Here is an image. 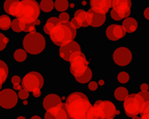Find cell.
<instances>
[{"label":"cell","instance_id":"6da1fadb","mask_svg":"<svg viewBox=\"0 0 149 119\" xmlns=\"http://www.w3.org/2000/svg\"><path fill=\"white\" fill-rule=\"evenodd\" d=\"M64 107L68 113L69 118L86 119L88 111L93 106L84 93L76 91L67 97Z\"/></svg>","mask_w":149,"mask_h":119},{"label":"cell","instance_id":"7a4b0ae2","mask_svg":"<svg viewBox=\"0 0 149 119\" xmlns=\"http://www.w3.org/2000/svg\"><path fill=\"white\" fill-rule=\"evenodd\" d=\"M51 37L52 41L58 45L62 46L64 44L68 42L73 41V39L76 36V29L73 28L70 22L67 23H61L60 22L55 28L48 34Z\"/></svg>","mask_w":149,"mask_h":119},{"label":"cell","instance_id":"3957f363","mask_svg":"<svg viewBox=\"0 0 149 119\" xmlns=\"http://www.w3.org/2000/svg\"><path fill=\"white\" fill-rule=\"evenodd\" d=\"M23 47L26 53L36 55L44 51L46 45L45 38L40 33H29L23 38Z\"/></svg>","mask_w":149,"mask_h":119},{"label":"cell","instance_id":"277c9868","mask_svg":"<svg viewBox=\"0 0 149 119\" xmlns=\"http://www.w3.org/2000/svg\"><path fill=\"white\" fill-rule=\"evenodd\" d=\"M44 84V79L40 73L32 71L27 73L22 79V86L29 93H33L34 97H39L40 89Z\"/></svg>","mask_w":149,"mask_h":119},{"label":"cell","instance_id":"5b68a950","mask_svg":"<svg viewBox=\"0 0 149 119\" xmlns=\"http://www.w3.org/2000/svg\"><path fill=\"white\" fill-rule=\"evenodd\" d=\"M40 13V7L36 1L23 0L21 1V10L18 19L24 23H35L38 20Z\"/></svg>","mask_w":149,"mask_h":119},{"label":"cell","instance_id":"8992f818","mask_svg":"<svg viewBox=\"0 0 149 119\" xmlns=\"http://www.w3.org/2000/svg\"><path fill=\"white\" fill-rule=\"evenodd\" d=\"M88 69V62L86 55L82 53L77 55L70 61V72L74 76V78L80 77L81 75H84Z\"/></svg>","mask_w":149,"mask_h":119},{"label":"cell","instance_id":"52a82bcc","mask_svg":"<svg viewBox=\"0 0 149 119\" xmlns=\"http://www.w3.org/2000/svg\"><path fill=\"white\" fill-rule=\"evenodd\" d=\"M141 108H142V103L139 99L138 93L129 95V97L123 102V109H125V114L132 118L140 114Z\"/></svg>","mask_w":149,"mask_h":119},{"label":"cell","instance_id":"ba28073f","mask_svg":"<svg viewBox=\"0 0 149 119\" xmlns=\"http://www.w3.org/2000/svg\"><path fill=\"white\" fill-rule=\"evenodd\" d=\"M81 53V49L79 44L77 42H75L74 40L68 43L64 44L62 46H60L59 49V55L65 61H69L70 62L71 59L74 57H76L77 55Z\"/></svg>","mask_w":149,"mask_h":119},{"label":"cell","instance_id":"9c48e42d","mask_svg":"<svg viewBox=\"0 0 149 119\" xmlns=\"http://www.w3.org/2000/svg\"><path fill=\"white\" fill-rule=\"evenodd\" d=\"M112 59L118 66H127L133 59V53L127 47L119 46L112 53Z\"/></svg>","mask_w":149,"mask_h":119},{"label":"cell","instance_id":"30bf717a","mask_svg":"<svg viewBox=\"0 0 149 119\" xmlns=\"http://www.w3.org/2000/svg\"><path fill=\"white\" fill-rule=\"evenodd\" d=\"M19 95L10 88H5L0 91V107L4 109H11L18 103Z\"/></svg>","mask_w":149,"mask_h":119},{"label":"cell","instance_id":"8fae6325","mask_svg":"<svg viewBox=\"0 0 149 119\" xmlns=\"http://www.w3.org/2000/svg\"><path fill=\"white\" fill-rule=\"evenodd\" d=\"M132 2L129 0H115L112 1V10L117 13L120 20L130 18Z\"/></svg>","mask_w":149,"mask_h":119},{"label":"cell","instance_id":"7c38bea8","mask_svg":"<svg viewBox=\"0 0 149 119\" xmlns=\"http://www.w3.org/2000/svg\"><path fill=\"white\" fill-rule=\"evenodd\" d=\"M94 107L98 108L99 110L101 111V113L103 114L104 118H113L114 115L118 114V111L116 110L114 104L110 101H97L94 104Z\"/></svg>","mask_w":149,"mask_h":119},{"label":"cell","instance_id":"4fadbf2b","mask_svg":"<svg viewBox=\"0 0 149 119\" xmlns=\"http://www.w3.org/2000/svg\"><path fill=\"white\" fill-rule=\"evenodd\" d=\"M106 37L108 38L111 41H117L120 38L125 37V31L123 30V28L119 25L113 24L108 26V28L106 29L105 31Z\"/></svg>","mask_w":149,"mask_h":119},{"label":"cell","instance_id":"5bb4252c","mask_svg":"<svg viewBox=\"0 0 149 119\" xmlns=\"http://www.w3.org/2000/svg\"><path fill=\"white\" fill-rule=\"evenodd\" d=\"M91 9L95 12L106 15L110 7H112V1L110 0H93L90 2Z\"/></svg>","mask_w":149,"mask_h":119},{"label":"cell","instance_id":"9a60e30c","mask_svg":"<svg viewBox=\"0 0 149 119\" xmlns=\"http://www.w3.org/2000/svg\"><path fill=\"white\" fill-rule=\"evenodd\" d=\"M44 119H69V116L64 105H62L46 111L44 114Z\"/></svg>","mask_w":149,"mask_h":119},{"label":"cell","instance_id":"2e32d148","mask_svg":"<svg viewBox=\"0 0 149 119\" xmlns=\"http://www.w3.org/2000/svg\"><path fill=\"white\" fill-rule=\"evenodd\" d=\"M62 105H63L62 99L58 95H56V93L47 95L43 99V102H42V106H43V108L46 111L51 110L53 108H56V107L62 106Z\"/></svg>","mask_w":149,"mask_h":119},{"label":"cell","instance_id":"e0dca14e","mask_svg":"<svg viewBox=\"0 0 149 119\" xmlns=\"http://www.w3.org/2000/svg\"><path fill=\"white\" fill-rule=\"evenodd\" d=\"M4 10L7 15H10V16L18 18L21 10V1L7 0L4 2Z\"/></svg>","mask_w":149,"mask_h":119},{"label":"cell","instance_id":"ac0fdd59","mask_svg":"<svg viewBox=\"0 0 149 119\" xmlns=\"http://www.w3.org/2000/svg\"><path fill=\"white\" fill-rule=\"evenodd\" d=\"M88 12V18H90V25L93 27H100L102 25H104L106 21V16L102 15V13L95 12L91 9Z\"/></svg>","mask_w":149,"mask_h":119},{"label":"cell","instance_id":"d6986e66","mask_svg":"<svg viewBox=\"0 0 149 119\" xmlns=\"http://www.w3.org/2000/svg\"><path fill=\"white\" fill-rule=\"evenodd\" d=\"M73 19L78 22L80 27H88L90 26V19H88V12L84 9H78L75 11Z\"/></svg>","mask_w":149,"mask_h":119},{"label":"cell","instance_id":"ffe728a7","mask_svg":"<svg viewBox=\"0 0 149 119\" xmlns=\"http://www.w3.org/2000/svg\"><path fill=\"white\" fill-rule=\"evenodd\" d=\"M121 27L125 31V33H134L138 29V22L135 18H127L123 21V25Z\"/></svg>","mask_w":149,"mask_h":119},{"label":"cell","instance_id":"44dd1931","mask_svg":"<svg viewBox=\"0 0 149 119\" xmlns=\"http://www.w3.org/2000/svg\"><path fill=\"white\" fill-rule=\"evenodd\" d=\"M129 97V91L125 87L123 86H119L117 87L115 91H114V98L117 100V101L125 102V100Z\"/></svg>","mask_w":149,"mask_h":119},{"label":"cell","instance_id":"7402d4cb","mask_svg":"<svg viewBox=\"0 0 149 119\" xmlns=\"http://www.w3.org/2000/svg\"><path fill=\"white\" fill-rule=\"evenodd\" d=\"M59 23H60V21H59V19H58V18H55V17H53V18H49L47 21H46L45 25H44V27H43L44 33L49 34L52 30H53V29L55 28V27L57 26Z\"/></svg>","mask_w":149,"mask_h":119},{"label":"cell","instance_id":"603a6c76","mask_svg":"<svg viewBox=\"0 0 149 119\" xmlns=\"http://www.w3.org/2000/svg\"><path fill=\"white\" fill-rule=\"evenodd\" d=\"M8 75V67L3 61L0 59V86H2V84L5 82Z\"/></svg>","mask_w":149,"mask_h":119},{"label":"cell","instance_id":"cb8c5ba5","mask_svg":"<svg viewBox=\"0 0 149 119\" xmlns=\"http://www.w3.org/2000/svg\"><path fill=\"white\" fill-rule=\"evenodd\" d=\"M13 59L18 63L25 62L27 59V53L22 48H17L13 51Z\"/></svg>","mask_w":149,"mask_h":119},{"label":"cell","instance_id":"d4e9b609","mask_svg":"<svg viewBox=\"0 0 149 119\" xmlns=\"http://www.w3.org/2000/svg\"><path fill=\"white\" fill-rule=\"evenodd\" d=\"M86 119H105V118H104L101 111L99 110L98 108L93 106L92 108L90 109V111H88Z\"/></svg>","mask_w":149,"mask_h":119},{"label":"cell","instance_id":"484cf974","mask_svg":"<svg viewBox=\"0 0 149 119\" xmlns=\"http://www.w3.org/2000/svg\"><path fill=\"white\" fill-rule=\"evenodd\" d=\"M39 7L44 12H51L55 8V1H52V0H42L39 4Z\"/></svg>","mask_w":149,"mask_h":119},{"label":"cell","instance_id":"4316f807","mask_svg":"<svg viewBox=\"0 0 149 119\" xmlns=\"http://www.w3.org/2000/svg\"><path fill=\"white\" fill-rule=\"evenodd\" d=\"M92 77H93V71L88 68V70L86 71V73H84V75H81L80 77L75 78V80H76L78 83L84 84V83H88V82H90L91 79H92Z\"/></svg>","mask_w":149,"mask_h":119},{"label":"cell","instance_id":"83f0119b","mask_svg":"<svg viewBox=\"0 0 149 119\" xmlns=\"http://www.w3.org/2000/svg\"><path fill=\"white\" fill-rule=\"evenodd\" d=\"M11 22L13 21L10 20V18L7 15H1L0 16V29L1 30L9 29V27H11Z\"/></svg>","mask_w":149,"mask_h":119},{"label":"cell","instance_id":"f1b7e54d","mask_svg":"<svg viewBox=\"0 0 149 119\" xmlns=\"http://www.w3.org/2000/svg\"><path fill=\"white\" fill-rule=\"evenodd\" d=\"M69 5H70V3L68 1H66V0H57V1H55V8L58 11L65 12L69 7Z\"/></svg>","mask_w":149,"mask_h":119},{"label":"cell","instance_id":"f546056e","mask_svg":"<svg viewBox=\"0 0 149 119\" xmlns=\"http://www.w3.org/2000/svg\"><path fill=\"white\" fill-rule=\"evenodd\" d=\"M22 22V21H21ZM36 25L35 23H24L22 22V32H29V33H35Z\"/></svg>","mask_w":149,"mask_h":119},{"label":"cell","instance_id":"4dcf8cb0","mask_svg":"<svg viewBox=\"0 0 149 119\" xmlns=\"http://www.w3.org/2000/svg\"><path fill=\"white\" fill-rule=\"evenodd\" d=\"M11 28L15 32H22V22L20 19L15 18L11 22Z\"/></svg>","mask_w":149,"mask_h":119},{"label":"cell","instance_id":"1f68e13d","mask_svg":"<svg viewBox=\"0 0 149 119\" xmlns=\"http://www.w3.org/2000/svg\"><path fill=\"white\" fill-rule=\"evenodd\" d=\"M117 80H118V82L121 84L127 83L130 80V75L127 72H120L118 75H117Z\"/></svg>","mask_w":149,"mask_h":119},{"label":"cell","instance_id":"d6a6232c","mask_svg":"<svg viewBox=\"0 0 149 119\" xmlns=\"http://www.w3.org/2000/svg\"><path fill=\"white\" fill-rule=\"evenodd\" d=\"M7 43H8V38L5 35H3L2 33H0V51L6 47Z\"/></svg>","mask_w":149,"mask_h":119},{"label":"cell","instance_id":"836d02e7","mask_svg":"<svg viewBox=\"0 0 149 119\" xmlns=\"http://www.w3.org/2000/svg\"><path fill=\"white\" fill-rule=\"evenodd\" d=\"M70 20V16H69L68 12H62L59 17V21L61 23H67Z\"/></svg>","mask_w":149,"mask_h":119},{"label":"cell","instance_id":"e575fe53","mask_svg":"<svg viewBox=\"0 0 149 119\" xmlns=\"http://www.w3.org/2000/svg\"><path fill=\"white\" fill-rule=\"evenodd\" d=\"M19 98L22 100H27L29 98V91H27L26 89H21V91H19Z\"/></svg>","mask_w":149,"mask_h":119},{"label":"cell","instance_id":"d590c367","mask_svg":"<svg viewBox=\"0 0 149 119\" xmlns=\"http://www.w3.org/2000/svg\"><path fill=\"white\" fill-rule=\"evenodd\" d=\"M141 118L142 119H149V105L144 109V110H143L142 117H141Z\"/></svg>","mask_w":149,"mask_h":119},{"label":"cell","instance_id":"8d00e7d4","mask_svg":"<svg viewBox=\"0 0 149 119\" xmlns=\"http://www.w3.org/2000/svg\"><path fill=\"white\" fill-rule=\"evenodd\" d=\"M22 81V79L20 78V76L15 75L11 77V82H13V85H17V84H20V82Z\"/></svg>","mask_w":149,"mask_h":119},{"label":"cell","instance_id":"74e56055","mask_svg":"<svg viewBox=\"0 0 149 119\" xmlns=\"http://www.w3.org/2000/svg\"><path fill=\"white\" fill-rule=\"evenodd\" d=\"M88 88H90L91 91H97V88H98V83L95 82V81L90 82V84H88Z\"/></svg>","mask_w":149,"mask_h":119},{"label":"cell","instance_id":"f35d334b","mask_svg":"<svg viewBox=\"0 0 149 119\" xmlns=\"http://www.w3.org/2000/svg\"><path fill=\"white\" fill-rule=\"evenodd\" d=\"M148 88H149V86H148V84H146V83H143L140 85L141 91H148Z\"/></svg>","mask_w":149,"mask_h":119},{"label":"cell","instance_id":"ab89813d","mask_svg":"<svg viewBox=\"0 0 149 119\" xmlns=\"http://www.w3.org/2000/svg\"><path fill=\"white\" fill-rule=\"evenodd\" d=\"M143 15H144L145 19L149 21V7H146V8L144 9V12H143Z\"/></svg>","mask_w":149,"mask_h":119},{"label":"cell","instance_id":"60d3db41","mask_svg":"<svg viewBox=\"0 0 149 119\" xmlns=\"http://www.w3.org/2000/svg\"><path fill=\"white\" fill-rule=\"evenodd\" d=\"M13 88L15 91H21V85L20 84H17V85H13Z\"/></svg>","mask_w":149,"mask_h":119},{"label":"cell","instance_id":"b9f144b4","mask_svg":"<svg viewBox=\"0 0 149 119\" xmlns=\"http://www.w3.org/2000/svg\"><path fill=\"white\" fill-rule=\"evenodd\" d=\"M30 119H41V117H40V116H37V115H34V116H32Z\"/></svg>","mask_w":149,"mask_h":119},{"label":"cell","instance_id":"7bdbcfd3","mask_svg":"<svg viewBox=\"0 0 149 119\" xmlns=\"http://www.w3.org/2000/svg\"><path fill=\"white\" fill-rule=\"evenodd\" d=\"M15 119H26V117L25 116H18Z\"/></svg>","mask_w":149,"mask_h":119},{"label":"cell","instance_id":"ee69618b","mask_svg":"<svg viewBox=\"0 0 149 119\" xmlns=\"http://www.w3.org/2000/svg\"><path fill=\"white\" fill-rule=\"evenodd\" d=\"M35 25H36V26L40 25V21H39V20H36V21H35Z\"/></svg>","mask_w":149,"mask_h":119},{"label":"cell","instance_id":"f6af8a7d","mask_svg":"<svg viewBox=\"0 0 149 119\" xmlns=\"http://www.w3.org/2000/svg\"><path fill=\"white\" fill-rule=\"evenodd\" d=\"M132 119H140V117H138V116H135V117H133Z\"/></svg>","mask_w":149,"mask_h":119},{"label":"cell","instance_id":"bcb514c9","mask_svg":"<svg viewBox=\"0 0 149 119\" xmlns=\"http://www.w3.org/2000/svg\"><path fill=\"white\" fill-rule=\"evenodd\" d=\"M108 119H113V118H108Z\"/></svg>","mask_w":149,"mask_h":119},{"label":"cell","instance_id":"7dc6e473","mask_svg":"<svg viewBox=\"0 0 149 119\" xmlns=\"http://www.w3.org/2000/svg\"><path fill=\"white\" fill-rule=\"evenodd\" d=\"M0 89H1V86H0Z\"/></svg>","mask_w":149,"mask_h":119},{"label":"cell","instance_id":"c3c4849f","mask_svg":"<svg viewBox=\"0 0 149 119\" xmlns=\"http://www.w3.org/2000/svg\"><path fill=\"white\" fill-rule=\"evenodd\" d=\"M140 119H142V118H140Z\"/></svg>","mask_w":149,"mask_h":119}]
</instances>
